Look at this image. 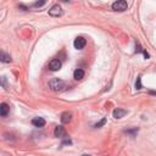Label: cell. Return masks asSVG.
<instances>
[{
	"label": "cell",
	"mask_w": 156,
	"mask_h": 156,
	"mask_svg": "<svg viewBox=\"0 0 156 156\" xmlns=\"http://www.w3.org/2000/svg\"><path fill=\"white\" fill-rule=\"evenodd\" d=\"M135 89H141V78L138 77L136 82H135Z\"/></svg>",
	"instance_id": "obj_13"
},
{
	"label": "cell",
	"mask_w": 156,
	"mask_h": 156,
	"mask_svg": "<svg viewBox=\"0 0 156 156\" xmlns=\"http://www.w3.org/2000/svg\"><path fill=\"white\" fill-rule=\"evenodd\" d=\"M72 119V113L71 112H63L61 115V122L62 123H69Z\"/></svg>",
	"instance_id": "obj_10"
},
{
	"label": "cell",
	"mask_w": 156,
	"mask_h": 156,
	"mask_svg": "<svg viewBox=\"0 0 156 156\" xmlns=\"http://www.w3.org/2000/svg\"><path fill=\"white\" fill-rule=\"evenodd\" d=\"M65 134H66V130H65V128L62 126H57L55 128V130H54V135L56 138H62V136H65Z\"/></svg>",
	"instance_id": "obj_8"
},
{
	"label": "cell",
	"mask_w": 156,
	"mask_h": 156,
	"mask_svg": "<svg viewBox=\"0 0 156 156\" xmlns=\"http://www.w3.org/2000/svg\"><path fill=\"white\" fill-rule=\"evenodd\" d=\"M62 13H63V11H62V7L60 5H54L49 10V15L52 17H60V16H62Z\"/></svg>",
	"instance_id": "obj_3"
},
{
	"label": "cell",
	"mask_w": 156,
	"mask_h": 156,
	"mask_svg": "<svg viewBox=\"0 0 156 156\" xmlns=\"http://www.w3.org/2000/svg\"><path fill=\"white\" fill-rule=\"evenodd\" d=\"M83 77H84V71H83L82 68H77V69L74 71V73H73V78H74L76 80H80Z\"/></svg>",
	"instance_id": "obj_11"
},
{
	"label": "cell",
	"mask_w": 156,
	"mask_h": 156,
	"mask_svg": "<svg viewBox=\"0 0 156 156\" xmlns=\"http://www.w3.org/2000/svg\"><path fill=\"white\" fill-rule=\"evenodd\" d=\"M49 68L51 71H58L61 68V61L57 60V58H52L50 62H49Z\"/></svg>",
	"instance_id": "obj_5"
},
{
	"label": "cell",
	"mask_w": 156,
	"mask_h": 156,
	"mask_svg": "<svg viewBox=\"0 0 156 156\" xmlns=\"http://www.w3.org/2000/svg\"><path fill=\"white\" fill-rule=\"evenodd\" d=\"M135 52H144V50L141 49V46L139 45V43L135 44Z\"/></svg>",
	"instance_id": "obj_15"
},
{
	"label": "cell",
	"mask_w": 156,
	"mask_h": 156,
	"mask_svg": "<svg viewBox=\"0 0 156 156\" xmlns=\"http://www.w3.org/2000/svg\"><path fill=\"white\" fill-rule=\"evenodd\" d=\"M105 123H106V118L104 117V118H102V119H101L100 122H98V123L95 124V128H100V127H101V126H104Z\"/></svg>",
	"instance_id": "obj_14"
},
{
	"label": "cell",
	"mask_w": 156,
	"mask_h": 156,
	"mask_svg": "<svg viewBox=\"0 0 156 156\" xmlns=\"http://www.w3.org/2000/svg\"><path fill=\"white\" fill-rule=\"evenodd\" d=\"M126 113H127V111H126V110H123V108H116V110H113L112 116H113L115 118H122Z\"/></svg>",
	"instance_id": "obj_9"
},
{
	"label": "cell",
	"mask_w": 156,
	"mask_h": 156,
	"mask_svg": "<svg viewBox=\"0 0 156 156\" xmlns=\"http://www.w3.org/2000/svg\"><path fill=\"white\" fill-rule=\"evenodd\" d=\"M85 44H87V40H85L83 37H77V38L74 39V41H73V45H74V48H76L77 50H82V49L85 46Z\"/></svg>",
	"instance_id": "obj_4"
},
{
	"label": "cell",
	"mask_w": 156,
	"mask_h": 156,
	"mask_svg": "<svg viewBox=\"0 0 156 156\" xmlns=\"http://www.w3.org/2000/svg\"><path fill=\"white\" fill-rule=\"evenodd\" d=\"M49 88L54 91H58V90H62L65 88V82L60 78H52L49 80Z\"/></svg>",
	"instance_id": "obj_1"
},
{
	"label": "cell",
	"mask_w": 156,
	"mask_h": 156,
	"mask_svg": "<svg viewBox=\"0 0 156 156\" xmlns=\"http://www.w3.org/2000/svg\"><path fill=\"white\" fill-rule=\"evenodd\" d=\"M143 54H144V56H145V58H149V54H147V52H146L145 50H144V52H143Z\"/></svg>",
	"instance_id": "obj_17"
},
{
	"label": "cell",
	"mask_w": 156,
	"mask_h": 156,
	"mask_svg": "<svg viewBox=\"0 0 156 156\" xmlns=\"http://www.w3.org/2000/svg\"><path fill=\"white\" fill-rule=\"evenodd\" d=\"M82 156H90V155H87V154H84V155H82Z\"/></svg>",
	"instance_id": "obj_18"
},
{
	"label": "cell",
	"mask_w": 156,
	"mask_h": 156,
	"mask_svg": "<svg viewBox=\"0 0 156 156\" xmlns=\"http://www.w3.org/2000/svg\"><path fill=\"white\" fill-rule=\"evenodd\" d=\"M0 60H1V62L7 63V62L11 61V56H10L9 54H6V52H1V55H0Z\"/></svg>",
	"instance_id": "obj_12"
},
{
	"label": "cell",
	"mask_w": 156,
	"mask_h": 156,
	"mask_svg": "<svg viewBox=\"0 0 156 156\" xmlns=\"http://www.w3.org/2000/svg\"><path fill=\"white\" fill-rule=\"evenodd\" d=\"M32 124L34 127H44L45 126V119L43 117H34L32 119Z\"/></svg>",
	"instance_id": "obj_7"
},
{
	"label": "cell",
	"mask_w": 156,
	"mask_h": 156,
	"mask_svg": "<svg viewBox=\"0 0 156 156\" xmlns=\"http://www.w3.org/2000/svg\"><path fill=\"white\" fill-rule=\"evenodd\" d=\"M44 4H45V1H40V2H35L34 6H43Z\"/></svg>",
	"instance_id": "obj_16"
},
{
	"label": "cell",
	"mask_w": 156,
	"mask_h": 156,
	"mask_svg": "<svg viewBox=\"0 0 156 156\" xmlns=\"http://www.w3.org/2000/svg\"><path fill=\"white\" fill-rule=\"evenodd\" d=\"M127 7H128V4L124 0H118V1H115L112 4V10H115V11L122 12V11H126Z\"/></svg>",
	"instance_id": "obj_2"
},
{
	"label": "cell",
	"mask_w": 156,
	"mask_h": 156,
	"mask_svg": "<svg viewBox=\"0 0 156 156\" xmlns=\"http://www.w3.org/2000/svg\"><path fill=\"white\" fill-rule=\"evenodd\" d=\"M9 111H10L9 105H7L6 102H1V104H0V116H1V117H6L7 113H9Z\"/></svg>",
	"instance_id": "obj_6"
}]
</instances>
